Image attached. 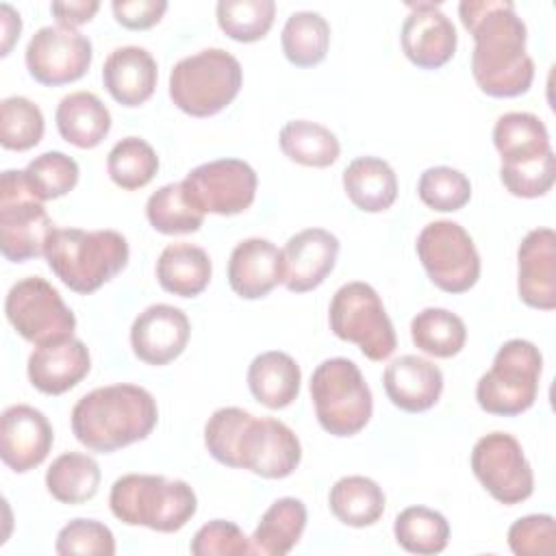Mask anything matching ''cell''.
Masks as SVG:
<instances>
[{
  "label": "cell",
  "instance_id": "d6986e66",
  "mask_svg": "<svg viewBox=\"0 0 556 556\" xmlns=\"http://www.w3.org/2000/svg\"><path fill=\"white\" fill-rule=\"evenodd\" d=\"M517 293L532 308H556V232L552 228H534L521 239L517 248Z\"/></svg>",
  "mask_w": 556,
  "mask_h": 556
},
{
  "label": "cell",
  "instance_id": "9c48e42d",
  "mask_svg": "<svg viewBox=\"0 0 556 556\" xmlns=\"http://www.w3.org/2000/svg\"><path fill=\"white\" fill-rule=\"evenodd\" d=\"M330 330L348 343H356L369 361H384L395 352L397 337L378 291L361 280L345 282L330 300Z\"/></svg>",
  "mask_w": 556,
  "mask_h": 556
},
{
  "label": "cell",
  "instance_id": "d6a6232c",
  "mask_svg": "<svg viewBox=\"0 0 556 556\" xmlns=\"http://www.w3.org/2000/svg\"><path fill=\"white\" fill-rule=\"evenodd\" d=\"M282 154L304 167H330L341 152L337 135L308 119H291L278 135Z\"/></svg>",
  "mask_w": 556,
  "mask_h": 556
},
{
  "label": "cell",
  "instance_id": "7bdbcfd3",
  "mask_svg": "<svg viewBox=\"0 0 556 556\" xmlns=\"http://www.w3.org/2000/svg\"><path fill=\"white\" fill-rule=\"evenodd\" d=\"M54 552L59 556H113L115 536L102 521L78 517L59 530Z\"/></svg>",
  "mask_w": 556,
  "mask_h": 556
},
{
  "label": "cell",
  "instance_id": "f1b7e54d",
  "mask_svg": "<svg viewBox=\"0 0 556 556\" xmlns=\"http://www.w3.org/2000/svg\"><path fill=\"white\" fill-rule=\"evenodd\" d=\"M493 146L500 152L502 165L534 161L552 152L549 132L543 119L526 111H510L497 117L493 126Z\"/></svg>",
  "mask_w": 556,
  "mask_h": 556
},
{
  "label": "cell",
  "instance_id": "6da1fadb",
  "mask_svg": "<svg viewBox=\"0 0 556 556\" xmlns=\"http://www.w3.org/2000/svg\"><path fill=\"white\" fill-rule=\"evenodd\" d=\"M463 26L473 37L471 74L491 98L523 96L534 80V61L526 52L528 30L510 0H463Z\"/></svg>",
  "mask_w": 556,
  "mask_h": 556
},
{
  "label": "cell",
  "instance_id": "4dcf8cb0",
  "mask_svg": "<svg viewBox=\"0 0 556 556\" xmlns=\"http://www.w3.org/2000/svg\"><path fill=\"white\" fill-rule=\"evenodd\" d=\"M332 515L350 528L374 526L387 506L382 486L367 476L339 478L328 495Z\"/></svg>",
  "mask_w": 556,
  "mask_h": 556
},
{
  "label": "cell",
  "instance_id": "44dd1931",
  "mask_svg": "<svg viewBox=\"0 0 556 556\" xmlns=\"http://www.w3.org/2000/svg\"><path fill=\"white\" fill-rule=\"evenodd\" d=\"M285 280V258L276 243L261 237L239 241L228 258V285L243 300L265 298Z\"/></svg>",
  "mask_w": 556,
  "mask_h": 556
},
{
  "label": "cell",
  "instance_id": "e575fe53",
  "mask_svg": "<svg viewBox=\"0 0 556 556\" xmlns=\"http://www.w3.org/2000/svg\"><path fill=\"white\" fill-rule=\"evenodd\" d=\"M410 339L424 354L434 358H452L465 348L467 328L456 313L428 306L413 317Z\"/></svg>",
  "mask_w": 556,
  "mask_h": 556
},
{
  "label": "cell",
  "instance_id": "c3c4849f",
  "mask_svg": "<svg viewBox=\"0 0 556 556\" xmlns=\"http://www.w3.org/2000/svg\"><path fill=\"white\" fill-rule=\"evenodd\" d=\"M100 9L96 0H70V2H52L50 11L56 17L59 26L76 30V26L87 24Z\"/></svg>",
  "mask_w": 556,
  "mask_h": 556
},
{
  "label": "cell",
  "instance_id": "d590c367",
  "mask_svg": "<svg viewBox=\"0 0 556 556\" xmlns=\"http://www.w3.org/2000/svg\"><path fill=\"white\" fill-rule=\"evenodd\" d=\"M393 534L402 549L419 556H432L447 547L450 523L439 510L428 506H408L397 513Z\"/></svg>",
  "mask_w": 556,
  "mask_h": 556
},
{
  "label": "cell",
  "instance_id": "484cf974",
  "mask_svg": "<svg viewBox=\"0 0 556 556\" xmlns=\"http://www.w3.org/2000/svg\"><path fill=\"white\" fill-rule=\"evenodd\" d=\"M54 122L63 141L80 150L100 146L111 130V113L91 91H74L63 96L56 106Z\"/></svg>",
  "mask_w": 556,
  "mask_h": 556
},
{
  "label": "cell",
  "instance_id": "74e56055",
  "mask_svg": "<svg viewBox=\"0 0 556 556\" xmlns=\"http://www.w3.org/2000/svg\"><path fill=\"white\" fill-rule=\"evenodd\" d=\"M106 172L117 187L135 191L156 176L159 156L146 139L124 137L111 148L106 156Z\"/></svg>",
  "mask_w": 556,
  "mask_h": 556
},
{
  "label": "cell",
  "instance_id": "8fae6325",
  "mask_svg": "<svg viewBox=\"0 0 556 556\" xmlns=\"http://www.w3.org/2000/svg\"><path fill=\"white\" fill-rule=\"evenodd\" d=\"M417 256L432 280L445 293H465L480 278V254L471 235L452 219H437L421 228Z\"/></svg>",
  "mask_w": 556,
  "mask_h": 556
},
{
  "label": "cell",
  "instance_id": "cb8c5ba5",
  "mask_svg": "<svg viewBox=\"0 0 556 556\" xmlns=\"http://www.w3.org/2000/svg\"><path fill=\"white\" fill-rule=\"evenodd\" d=\"M159 67L154 56L141 46L115 48L102 65V83L111 98L122 106L148 102L156 89Z\"/></svg>",
  "mask_w": 556,
  "mask_h": 556
},
{
  "label": "cell",
  "instance_id": "f6af8a7d",
  "mask_svg": "<svg viewBox=\"0 0 556 556\" xmlns=\"http://www.w3.org/2000/svg\"><path fill=\"white\" fill-rule=\"evenodd\" d=\"M189 549L195 556H243L252 554V543L237 523L213 519L193 534Z\"/></svg>",
  "mask_w": 556,
  "mask_h": 556
},
{
  "label": "cell",
  "instance_id": "277c9868",
  "mask_svg": "<svg viewBox=\"0 0 556 556\" xmlns=\"http://www.w3.org/2000/svg\"><path fill=\"white\" fill-rule=\"evenodd\" d=\"M43 256L52 274L67 289L87 295L128 265L130 248L117 230L54 228Z\"/></svg>",
  "mask_w": 556,
  "mask_h": 556
},
{
  "label": "cell",
  "instance_id": "ffe728a7",
  "mask_svg": "<svg viewBox=\"0 0 556 556\" xmlns=\"http://www.w3.org/2000/svg\"><path fill=\"white\" fill-rule=\"evenodd\" d=\"M339 248V239L326 228H306L295 232L282 248V285L293 293L317 289L334 269Z\"/></svg>",
  "mask_w": 556,
  "mask_h": 556
},
{
  "label": "cell",
  "instance_id": "7c38bea8",
  "mask_svg": "<svg viewBox=\"0 0 556 556\" xmlns=\"http://www.w3.org/2000/svg\"><path fill=\"white\" fill-rule=\"evenodd\" d=\"M4 313L15 332L35 345L72 337L76 330L72 308L41 276L17 280L7 293Z\"/></svg>",
  "mask_w": 556,
  "mask_h": 556
},
{
  "label": "cell",
  "instance_id": "30bf717a",
  "mask_svg": "<svg viewBox=\"0 0 556 556\" xmlns=\"http://www.w3.org/2000/svg\"><path fill=\"white\" fill-rule=\"evenodd\" d=\"M54 226L43 202L30 191L24 169H4L0 178V250L11 263L46 254Z\"/></svg>",
  "mask_w": 556,
  "mask_h": 556
},
{
  "label": "cell",
  "instance_id": "7a4b0ae2",
  "mask_svg": "<svg viewBox=\"0 0 556 556\" xmlns=\"http://www.w3.org/2000/svg\"><path fill=\"white\" fill-rule=\"evenodd\" d=\"M208 454L232 469H248L267 480L291 476L302 460L295 432L274 417H254L239 406L217 408L204 426Z\"/></svg>",
  "mask_w": 556,
  "mask_h": 556
},
{
  "label": "cell",
  "instance_id": "7dc6e473",
  "mask_svg": "<svg viewBox=\"0 0 556 556\" xmlns=\"http://www.w3.org/2000/svg\"><path fill=\"white\" fill-rule=\"evenodd\" d=\"M115 22L128 30H148L156 26L167 11L165 0H115L111 4Z\"/></svg>",
  "mask_w": 556,
  "mask_h": 556
},
{
  "label": "cell",
  "instance_id": "f546056e",
  "mask_svg": "<svg viewBox=\"0 0 556 556\" xmlns=\"http://www.w3.org/2000/svg\"><path fill=\"white\" fill-rule=\"evenodd\" d=\"M306 528V506L298 497L276 500L261 517L250 536L252 554L285 556L302 539Z\"/></svg>",
  "mask_w": 556,
  "mask_h": 556
},
{
  "label": "cell",
  "instance_id": "1f68e13d",
  "mask_svg": "<svg viewBox=\"0 0 556 556\" xmlns=\"http://www.w3.org/2000/svg\"><path fill=\"white\" fill-rule=\"evenodd\" d=\"M100 465L80 452H65L46 471V489L61 504H85L100 486Z\"/></svg>",
  "mask_w": 556,
  "mask_h": 556
},
{
  "label": "cell",
  "instance_id": "f35d334b",
  "mask_svg": "<svg viewBox=\"0 0 556 556\" xmlns=\"http://www.w3.org/2000/svg\"><path fill=\"white\" fill-rule=\"evenodd\" d=\"M219 28L235 41L263 39L276 17L274 0H219L215 7Z\"/></svg>",
  "mask_w": 556,
  "mask_h": 556
},
{
  "label": "cell",
  "instance_id": "9a60e30c",
  "mask_svg": "<svg viewBox=\"0 0 556 556\" xmlns=\"http://www.w3.org/2000/svg\"><path fill=\"white\" fill-rule=\"evenodd\" d=\"M93 46L89 37L63 26L39 28L26 46L28 74L46 85L59 87L83 78L91 65Z\"/></svg>",
  "mask_w": 556,
  "mask_h": 556
},
{
  "label": "cell",
  "instance_id": "603a6c76",
  "mask_svg": "<svg viewBox=\"0 0 556 556\" xmlns=\"http://www.w3.org/2000/svg\"><path fill=\"white\" fill-rule=\"evenodd\" d=\"M382 384L393 406L406 413H424L439 402L443 393V374L432 361L404 354L387 365Z\"/></svg>",
  "mask_w": 556,
  "mask_h": 556
},
{
  "label": "cell",
  "instance_id": "ab89813d",
  "mask_svg": "<svg viewBox=\"0 0 556 556\" xmlns=\"http://www.w3.org/2000/svg\"><path fill=\"white\" fill-rule=\"evenodd\" d=\"M43 130V113L33 100L9 96L0 102V143L4 150L26 152L41 141Z\"/></svg>",
  "mask_w": 556,
  "mask_h": 556
},
{
  "label": "cell",
  "instance_id": "ee69618b",
  "mask_svg": "<svg viewBox=\"0 0 556 556\" xmlns=\"http://www.w3.org/2000/svg\"><path fill=\"white\" fill-rule=\"evenodd\" d=\"M500 180L506 191L515 198H541L545 195L556 180V156L554 150L541 159L517 163V165H500Z\"/></svg>",
  "mask_w": 556,
  "mask_h": 556
},
{
  "label": "cell",
  "instance_id": "681fc988",
  "mask_svg": "<svg viewBox=\"0 0 556 556\" xmlns=\"http://www.w3.org/2000/svg\"><path fill=\"white\" fill-rule=\"evenodd\" d=\"M0 24H2V56H7L13 48V43L20 39V30H22V20H20V13L2 2L0 4Z\"/></svg>",
  "mask_w": 556,
  "mask_h": 556
},
{
  "label": "cell",
  "instance_id": "4fadbf2b",
  "mask_svg": "<svg viewBox=\"0 0 556 556\" xmlns=\"http://www.w3.org/2000/svg\"><path fill=\"white\" fill-rule=\"evenodd\" d=\"M471 469L493 500L506 506L526 502L534 491V473L521 443L508 432H489L471 450Z\"/></svg>",
  "mask_w": 556,
  "mask_h": 556
},
{
  "label": "cell",
  "instance_id": "e0dca14e",
  "mask_svg": "<svg viewBox=\"0 0 556 556\" xmlns=\"http://www.w3.org/2000/svg\"><path fill=\"white\" fill-rule=\"evenodd\" d=\"M400 41L406 59L421 70L443 67L456 52L458 35L452 20L434 2H408Z\"/></svg>",
  "mask_w": 556,
  "mask_h": 556
},
{
  "label": "cell",
  "instance_id": "2e32d148",
  "mask_svg": "<svg viewBox=\"0 0 556 556\" xmlns=\"http://www.w3.org/2000/svg\"><path fill=\"white\" fill-rule=\"evenodd\" d=\"M54 443L48 417L28 404H13L0 417V458L15 473L39 467Z\"/></svg>",
  "mask_w": 556,
  "mask_h": 556
},
{
  "label": "cell",
  "instance_id": "3957f363",
  "mask_svg": "<svg viewBox=\"0 0 556 556\" xmlns=\"http://www.w3.org/2000/svg\"><path fill=\"white\" fill-rule=\"evenodd\" d=\"M156 421V400L148 389L130 382L98 387L85 393L72 408L74 437L98 454H111L143 441Z\"/></svg>",
  "mask_w": 556,
  "mask_h": 556
},
{
  "label": "cell",
  "instance_id": "8992f818",
  "mask_svg": "<svg viewBox=\"0 0 556 556\" xmlns=\"http://www.w3.org/2000/svg\"><path fill=\"white\" fill-rule=\"evenodd\" d=\"M243 83L237 56L222 48H206L180 59L169 72V98L191 117H211L224 111Z\"/></svg>",
  "mask_w": 556,
  "mask_h": 556
},
{
  "label": "cell",
  "instance_id": "b9f144b4",
  "mask_svg": "<svg viewBox=\"0 0 556 556\" xmlns=\"http://www.w3.org/2000/svg\"><path fill=\"white\" fill-rule=\"evenodd\" d=\"M417 195L432 211L454 213L469 202L471 182L460 169H454L447 165H434L419 176Z\"/></svg>",
  "mask_w": 556,
  "mask_h": 556
},
{
  "label": "cell",
  "instance_id": "5bb4252c",
  "mask_svg": "<svg viewBox=\"0 0 556 556\" xmlns=\"http://www.w3.org/2000/svg\"><path fill=\"white\" fill-rule=\"evenodd\" d=\"M180 182L204 215H239L252 206L258 178L241 159H217L193 167Z\"/></svg>",
  "mask_w": 556,
  "mask_h": 556
},
{
  "label": "cell",
  "instance_id": "83f0119b",
  "mask_svg": "<svg viewBox=\"0 0 556 556\" xmlns=\"http://www.w3.org/2000/svg\"><path fill=\"white\" fill-rule=\"evenodd\" d=\"M213 276V265L200 245L193 243H169L163 248L156 261V280L159 285L178 298L200 295Z\"/></svg>",
  "mask_w": 556,
  "mask_h": 556
},
{
  "label": "cell",
  "instance_id": "60d3db41",
  "mask_svg": "<svg viewBox=\"0 0 556 556\" xmlns=\"http://www.w3.org/2000/svg\"><path fill=\"white\" fill-rule=\"evenodd\" d=\"M30 191L41 200H56L67 195L78 185V163L65 152L50 150L35 156L24 169Z\"/></svg>",
  "mask_w": 556,
  "mask_h": 556
},
{
  "label": "cell",
  "instance_id": "5b68a950",
  "mask_svg": "<svg viewBox=\"0 0 556 556\" xmlns=\"http://www.w3.org/2000/svg\"><path fill=\"white\" fill-rule=\"evenodd\" d=\"M111 513L126 526L178 532L198 510L195 491L185 480L154 473H126L109 493Z\"/></svg>",
  "mask_w": 556,
  "mask_h": 556
},
{
  "label": "cell",
  "instance_id": "52a82bcc",
  "mask_svg": "<svg viewBox=\"0 0 556 556\" xmlns=\"http://www.w3.org/2000/svg\"><path fill=\"white\" fill-rule=\"evenodd\" d=\"M311 400L319 426L332 437H354L371 419L374 397L358 365L334 356L319 363L311 376Z\"/></svg>",
  "mask_w": 556,
  "mask_h": 556
},
{
  "label": "cell",
  "instance_id": "7402d4cb",
  "mask_svg": "<svg viewBox=\"0 0 556 556\" xmlns=\"http://www.w3.org/2000/svg\"><path fill=\"white\" fill-rule=\"evenodd\" d=\"M89 350L74 334L37 345L26 365L30 384L46 395H61L74 389L89 374Z\"/></svg>",
  "mask_w": 556,
  "mask_h": 556
},
{
  "label": "cell",
  "instance_id": "4316f807",
  "mask_svg": "<svg viewBox=\"0 0 556 556\" xmlns=\"http://www.w3.org/2000/svg\"><path fill=\"white\" fill-rule=\"evenodd\" d=\"M343 189L356 208L382 213L397 198V176L384 159L356 156L343 169Z\"/></svg>",
  "mask_w": 556,
  "mask_h": 556
},
{
  "label": "cell",
  "instance_id": "ba28073f",
  "mask_svg": "<svg viewBox=\"0 0 556 556\" xmlns=\"http://www.w3.org/2000/svg\"><path fill=\"white\" fill-rule=\"evenodd\" d=\"M543 356L532 341L508 339L500 345L493 365L476 384L478 406L491 415L515 417L526 413L536 395Z\"/></svg>",
  "mask_w": 556,
  "mask_h": 556
},
{
  "label": "cell",
  "instance_id": "ac0fdd59",
  "mask_svg": "<svg viewBox=\"0 0 556 556\" xmlns=\"http://www.w3.org/2000/svg\"><path fill=\"white\" fill-rule=\"evenodd\" d=\"M191 334L189 317L172 304H152L141 311L130 326V348L146 365H167L176 361Z\"/></svg>",
  "mask_w": 556,
  "mask_h": 556
},
{
  "label": "cell",
  "instance_id": "d4e9b609",
  "mask_svg": "<svg viewBox=\"0 0 556 556\" xmlns=\"http://www.w3.org/2000/svg\"><path fill=\"white\" fill-rule=\"evenodd\" d=\"M302 371L293 356L269 350L252 358L248 367V387L256 402L271 410L287 408L300 395Z\"/></svg>",
  "mask_w": 556,
  "mask_h": 556
},
{
  "label": "cell",
  "instance_id": "bcb514c9",
  "mask_svg": "<svg viewBox=\"0 0 556 556\" xmlns=\"http://www.w3.org/2000/svg\"><path fill=\"white\" fill-rule=\"evenodd\" d=\"M508 547L517 556H543L556 549V521L552 515H526L508 528Z\"/></svg>",
  "mask_w": 556,
  "mask_h": 556
},
{
  "label": "cell",
  "instance_id": "8d00e7d4",
  "mask_svg": "<svg viewBox=\"0 0 556 556\" xmlns=\"http://www.w3.org/2000/svg\"><path fill=\"white\" fill-rule=\"evenodd\" d=\"M146 217L161 235L198 232L204 224V213L193 204L182 182L159 187L146 202Z\"/></svg>",
  "mask_w": 556,
  "mask_h": 556
},
{
  "label": "cell",
  "instance_id": "836d02e7",
  "mask_svg": "<svg viewBox=\"0 0 556 556\" xmlns=\"http://www.w3.org/2000/svg\"><path fill=\"white\" fill-rule=\"evenodd\" d=\"M282 52L295 67L319 65L330 46V24L315 11H295L287 17L280 35Z\"/></svg>",
  "mask_w": 556,
  "mask_h": 556
}]
</instances>
